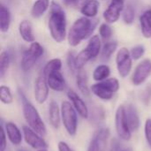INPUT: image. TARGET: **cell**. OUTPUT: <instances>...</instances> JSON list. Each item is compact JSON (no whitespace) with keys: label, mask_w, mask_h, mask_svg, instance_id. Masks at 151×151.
<instances>
[{"label":"cell","mask_w":151,"mask_h":151,"mask_svg":"<svg viewBox=\"0 0 151 151\" xmlns=\"http://www.w3.org/2000/svg\"><path fill=\"white\" fill-rule=\"evenodd\" d=\"M50 17L48 27L52 39L60 43L66 37V16L63 8L55 1H52L50 6Z\"/></svg>","instance_id":"obj_1"},{"label":"cell","mask_w":151,"mask_h":151,"mask_svg":"<svg viewBox=\"0 0 151 151\" xmlns=\"http://www.w3.org/2000/svg\"><path fill=\"white\" fill-rule=\"evenodd\" d=\"M96 27V23H93L89 18L81 17L76 19L72 25L68 35L67 40L71 46H78L83 40L90 35Z\"/></svg>","instance_id":"obj_2"},{"label":"cell","mask_w":151,"mask_h":151,"mask_svg":"<svg viewBox=\"0 0 151 151\" xmlns=\"http://www.w3.org/2000/svg\"><path fill=\"white\" fill-rule=\"evenodd\" d=\"M19 96L21 99V103H22L23 115H24V118L27 126L30 127L34 131L38 133L40 135L44 137L47 134V128L38 111L27 99V97L21 91H19Z\"/></svg>","instance_id":"obj_3"},{"label":"cell","mask_w":151,"mask_h":151,"mask_svg":"<svg viewBox=\"0 0 151 151\" xmlns=\"http://www.w3.org/2000/svg\"><path fill=\"white\" fill-rule=\"evenodd\" d=\"M119 81L116 78H108L103 81L93 84L90 87L91 92L98 98L109 101L113 97V95L119 89Z\"/></svg>","instance_id":"obj_4"},{"label":"cell","mask_w":151,"mask_h":151,"mask_svg":"<svg viewBox=\"0 0 151 151\" xmlns=\"http://www.w3.org/2000/svg\"><path fill=\"white\" fill-rule=\"evenodd\" d=\"M61 119L63 125L69 135L74 136L78 128V117L77 111L73 104L67 101L61 104Z\"/></svg>","instance_id":"obj_5"},{"label":"cell","mask_w":151,"mask_h":151,"mask_svg":"<svg viewBox=\"0 0 151 151\" xmlns=\"http://www.w3.org/2000/svg\"><path fill=\"white\" fill-rule=\"evenodd\" d=\"M44 49L43 47L37 42H31L29 48L24 52L21 58V68L24 72L30 71L38 59L43 55Z\"/></svg>","instance_id":"obj_6"},{"label":"cell","mask_w":151,"mask_h":151,"mask_svg":"<svg viewBox=\"0 0 151 151\" xmlns=\"http://www.w3.org/2000/svg\"><path fill=\"white\" fill-rule=\"evenodd\" d=\"M115 127L119 137L123 141H130L132 132L129 128L127 119L126 117L125 105L119 106L115 115Z\"/></svg>","instance_id":"obj_7"},{"label":"cell","mask_w":151,"mask_h":151,"mask_svg":"<svg viewBox=\"0 0 151 151\" xmlns=\"http://www.w3.org/2000/svg\"><path fill=\"white\" fill-rule=\"evenodd\" d=\"M132 65L133 58L129 50L125 47L120 48L116 56V65L119 74L121 78H126L128 76L132 70Z\"/></svg>","instance_id":"obj_8"},{"label":"cell","mask_w":151,"mask_h":151,"mask_svg":"<svg viewBox=\"0 0 151 151\" xmlns=\"http://www.w3.org/2000/svg\"><path fill=\"white\" fill-rule=\"evenodd\" d=\"M22 131L24 134V140L27 145L35 150H43L48 148V144L45 140L38 133L34 131L28 126H23Z\"/></svg>","instance_id":"obj_9"},{"label":"cell","mask_w":151,"mask_h":151,"mask_svg":"<svg viewBox=\"0 0 151 151\" xmlns=\"http://www.w3.org/2000/svg\"><path fill=\"white\" fill-rule=\"evenodd\" d=\"M151 74V60L146 58L138 64L133 75L132 83L134 86H140L146 81Z\"/></svg>","instance_id":"obj_10"},{"label":"cell","mask_w":151,"mask_h":151,"mask_svg":"<svg viewBox=\"0 0 151 151\" xmlns=\"http://www.w3.org/2000/svg\"><path fill=\"white\" fill-rule=\"evenodd\" d=\"M124 11V0H111L108 8L104 12V19L106 23L113 24L117 22L121 12Z\"/></svg>","instance_id":"obj_11"},{"label":"cell","mask_w":151,"mask_h":151,"mask_svg":"<svg viewBox=\"0 0 151 151\" xmlns=\"http://www.w3.org/2000/svg\"><path fill=\"white\" fill-rule=\"evenodd\" d=\"M49 85L46 80V77L42 74L36 78L35 81V88H34V95L35 101L42 104L46 102L49 96Z\"/></svg>","instance_id":"obj_12"},{"label":"cell","mask_w":151,"mask_h":151,"mask_svg":"<svg viewBox=\"0 0 151 151\" xmlns=\"http://www.w3.org/2000/svg\"><path fill=\"white\" fill-rule=\"evenodd\" d=\"M67 96L71 101V104L78 112V114L83 119H88L89 116L88 108L85 104V102L81 99V97L73 90H69L67 92Z\"/></svg>","instance_id":"obj_13"},{"label":"cell","mask_w":151,"mask_h":151,"mask_svg":"<svg viewBox=\"0 0 151 151\" xmlns=\"http://www.w3.org/2000/svg\"><path fill=\"white\" fill-rule=\"evenodd\" d=\"M46 80L50 89L57 91V92H61L65 90V80L60 71L50 73V74L46 76Z\"/></svg>","instance_id":"obj_14"},{"label":"cell","mask_w":151,"mask_h":151,"mask_svg":"<svg viewBox=\"0 0 151 151\" xmlns=\"http://www.w3.org/2000/svg\"><path fill=\"white\" fill-rule=\"evenodd\" d=\"M126 117L131 132H137L140 127V117L134 105L129 104L125 106Z\"/></svg>","instance_id":"obj_15"},{"label":"cell","mask_w":151,"mask_h":151,"mask_svg":"<svg viewBox=\"0 0 151 151\" xmlns=\"http://www.w3.org/2000/svg\"><path fill=\"white\" fill-rule=\"evenodd\" d=\"M4 130H5L6 135L12 144L18 146L21 143L22 139H23L22 134L16 124H14L13 122H11V121L6 122Z\"/></svg>","instance_id":"obj_16"},{"label":"cell","mask_w":151,"mask_h":151,"mask_svg":"<svg viewBox=\"0 0 151 151\" xmlns=\"http://www.w3.org/2000/svg\"><path fill=\"white\" fill-rule=\"evenodd\" d=\"M61 120V110H59L58 104L55 101H51L49 106V121L51 127L58 129Z\"/></svg>","instance_id":"obj_17"},{"label":"cell","mask_w":151,"mask_h":151,"mask_svg":"<svg viewBox=\"0 0 151 151\" xmlns=\"http://www.w3.org/2000/svg\"><path fill=\"white\" fill-rule=\"evenodd\" d=\"M140 25L142 35L147 39L151 38V9L147 10L140 16Z\"/></svg>","instance_id":"obj_18"},{"label":"cell","mask_w":151,"mask_h":151,"mask_svg":"<svg viewBox=\"0 0 151 151\" xmlns=\"http://www.w3.org/2000/svg\"><path fill=\"white\" fill-rule=\"evenodd\" d=\"M19 33L21 38L27 42H34L35 35L33 34L32 25L28 20H22L19 25Z\"/></svg>","instance_id":"obj_19"},{"label":"cell","mask_w":151,"mask_h":151,"mask_svg":"<svg viewBox=\"0 0 151 151\" xmlns=\"http://www.w3.org/2000/svg\"><path fill=\"white\" fill-rule=\"evenodd\" d=\"M100 4L97 0H88L81 8V14L87 18H94L99 11Z\"/></svg>","instance_id":"obj_20"},{"label":"cell","mask_w":151,"mask_h":151,"mask_svg":"<svg viewBox=\"0 0 151 151\" xmlns=\"http://www.w3.org/2000/svg\"><path fill=\"white\" fill-rule=\"evenodd\" d=\"M101 47H102V44H101L100 35H96L90 37L88 43L85 49L88 51L92 58H96L99 55L100 51L102 50Z\"/></svg>","instance_id":"obj_21"},{"label":"cell","mask_w":151,"mask_h":151,"mask_svg":"<svg viewBox=\"0 0 151 151\" xmlns=\"http://www.w3.org/2000/svg\"><path fill=\"white\" fill-rule=\"evenodd\" d=\"M50 6V0H36L31 8L30 12L32 17L35 19L40 18L46 12Z\"/></svg>","instance_id":"obj_22"},{"label":"cell","mask_w":151,"mask_h":151,"mask_svg":"<svg viewBox=\"0 0 151 151\" xmlns=\"http://www.w3.org/2000/svg\"><path fill=\"white\" fill-rule=\"evenodd\" d=\"M110 137V129L109 128H101L94 136V140L98 145L99 150L106 151L107 142Z\"/></svg>","instance_id":"obj_23"},{"label":"cell","mask_w":151,"mask_h":151,"mask_svg":"<svg viewBox=\"0 0 151 151\" xmlns=\"http://www.w3.org/2000/svg\"><path fill=\"white\" fill-rule=\"evenodd\" d=\"M11 25V12L7 7L1 4L0 7V30L2 33L8 32Z\"/></svg>","instance_id":"obj_24"},{"label":"cell","mask_w":151,"mask_h":151,"mask_svg":"<svg viewBox=\"0 0 151 151\" xmlns=\"http://www.w3.org/2000/svg\"><path fill=\"white\" fill-rule=\"evenodd\" d=\"M76 84L77 87L79 88V90L81 92L82 95L88 96L90 95V88H88V79H87V75L84 72H82V70L78 71L77 76H76Z\"/></svg>","instance_id":"obj_25"},{"label":"cell","mask_w":151,"mask_h":151,"mask_svg":"<svg viewBox=\"0 0 151 151\" xmlns=\"http://www.w3.org/2000/svg\"><path fill=\"white\" fill-rule=\"evenodd\" d=\"M111 74V69L107 65H100L96 67L93 72V79L96 81H103L109 78Z\"/></svg>","instance_id":"obj_26"},{"label":"cell","mask_w":151,"mask_h":151,"mask_svg":"<svg viewBox=\"0 0 151 151\" xmlns=\"http://www.w3.org/2000/svg\"><path fill=\"white\" fill-rule=\"evenodd\" d=\"M90 59H92V58H91L90 54L88 53V51L86 49H84L81 51H80L79 54L75 57V59H74V64H75L76 71L82 70V68L84 67V65Z\"/></svg>","instance_id":"obj_27"},{"label":"cell","mask_w":151,"mask_h":151,"mask_svg":"<svg viewBox=\"0 0 151 151\" xmlns=\"http://www.w3.org/2000/svg\"><path fill=\"white\" fill-rule=\"evenodd\" d=\"M62 67V61L59 58H53L50 60L44 66L42 74L46 77L48 74L50 73L56 72V71H60Z\"/></svg>","instance_id":"obj_28"},{"label":"cell","mask_w":151,"mask_h":151,"mask_svg":"<svg viewBox=\"0 0 151 151\" xmlns=\"http://www.w3.org/2000/svg\"><path fill=\"white\" fill-rule=\"evenodd\" d=\"M118 43L116 42H109L105 43L102 49V58L104 60H109L111 55L117 50Z\"/></svg>","instance_id":"obj_29"},{"label":"cell","mask_w":151,"mask_h":151,"mask_svg":"<svg viewBox=\"0 0 151 151\" xmlns=\"http://www.w3.org/2000/svg\"><path fill=\"white\" fill-rule=\"evenodd\" d=\"M10 55L6 51H3L0 55V77L4 78L10 65Z\"/></svg>","instance_id":"obj_30"},{"label":"cell","mask_w":151,"mask_h":151,"mask_svg":"<svg viewBox=\"0 0 151 151\" xmlns=\"http://www.w3.org/2000/svg\"><path fill=\"white\" fill-rule=\"evenodd\" d=\"M0 100L4 104H11L13 102L12 94L9 87L4 85L0 87Z\"/></svg>","instance_id":"obj_31"},{"label":"cell","mask_w":151,"mask_h":151,"mask_svg":"<svg viewBox=\"0 0 151 151\" xmlns=\"http://www.w3.org/2000/svg\"><path fill=\"white\" fill-rule=\"evenodd\" d=\"M134 18H135V12L133 6L131 4L127 5V7L124 8L123 11V19L125 23L127 25L132 24L134 21Z\"/></svg>","instance_id":"obj_32"},{"label":"cell","mask_w":151,"mask_h":151,"mask_svg":"<svg viewBox=\"0 0 151 151\" xmlns=\"http://www.w3.org/2000/svg\"><path fill=\"white\" fill-rule=\"evenodd\" d=\"M99 35L104 41L109 40L112 35V29L111 26L106 22L101 24L99 27Z\"/></svg>","instance_id":"obj_33"},{"label":"cell","mask_w":151,"mask_h":151,"mask_svg":"<svg viewBox=\"0 0 151 151\" xmlns=\"http://www.w3.org/2000/svg\"><path fill=\"white\" fill-rule=\"evenodd\" d=\"M144 53H145V48L142 45H137L134 47L130 51L131 57L134 60L140 59L144 55Z\"/></svg>","instance_id":"obj_34"},{"label":"cell","mask_w":151,"mask_h":151,"mask_svg":"<svg viewBox=\"0 0 151 151\" xmlns=\"http://www.w3.org/2000/svg\"><path fill=\"white\" fill-rule=\"evenodd\" d=\"M144 133H145L146 142H147L149 147L151 149V119H148L145 122Z\"/></svg>","instance_id":"obj_35"},{"label":"cell","mask_w":151,"mask_h":151,"mask_svg":"<svg viewBox=\"0 0 151 151\" xmlns=\"http://www.w3.org/2000/svg\"><path fill=\"white\" fill-rule=\"evenodd\" d=\"M0 135H1V138H0V151H5L6 145H7V142H6V133H5V130L4 129L3 126H1Z\"/></svg>","instance_id":"obj_36"},{"label":"cell","mask_w":151,"mask_h":151,"mask_svg":"<svg viewBox=\"0 0 151 151\" xmlns=\"http://www.w3.org/2000/svg\"><path fill=\"white\" fill-rule=\"evenodd\" d=\"M74 59H75V57L73 56V53H69L68 54V58H67V63H68V66L69 68L73 71V72H75L76 71V68H75V64H74Z\"/></svg>","instance_id":"obj_37"},{"label":"cell","mask_w":151,"mask_h":151,"mask_svg":"<svg viewBox=\"0 0 151 151\" xmlns=\"http://www.w3.org/2000/svg\"><path fill=\"white\" fill-rule=\"evenodd\" d=\"M121 144L117 139H113L111 141V150L110 151H121Z\"/></svg>","instance_id":"obj_38"},{"label":"cell","mask_w":151,"mask_h":151,"mask_svg":"<svg viewBox=\"0 0 151 151\" xmlns=\"http://www.w3.org/2000/svg\"><path fill=\"white\" fill-rule=\"evenodd\" d=\"M58 151H73L70 147L69 145L65 142H59L58 144Z\"/></svg>","instance_id":"obj_39"},{"label":"cell","mask_w":151,"mask_h":151,"mask_svg":"<svg viewBox=\"0 0 151 151\" xmlns=\"http://www.w3.org/2000/svg\"><path fill=\"white\" fill-rule=\"evenodd\" d=\"M88 151H100L97 143L96 142V141L94 139H92V141H91V142H90V144L88 146Z\"/></svg>","instance_id":"obj_40"},{"label":"cell","mask_w":151,"mask_h":151,"mask_svg":"<svg viewBox=\"0 0 151 151\" xmlns=\"http://www.w3.org/2000/svg\"><path fill=\"white\" fill-rule=\"evenodd\" d=\"M82 0H63L65 5L66 6H74L79 4V3Z\"/></svg>","instance_id":"obj_41"},{"label":"cell","mask_w":151,"mask_h":151,"mask_svg":"<svg viewBox=\"0 0 151 151\" xmlns=\"http://www.w3.org/2000/svg\"><path fill=\"white\" fill-rule=\"evenodd\" d=\"M121 151H134V150H133V149H132V148H127V149L122 150Z\"/></svg>","instance_id":"obj_42"},{"label":"cell","mask_w":151,"mask_h":151,"mask_svg":"<svg viewBox=\"0 0 151 151\" xmlns=\"http://www.w3.org/2000/svg\"><path fill=\"white\" fill-rule=\"evenodd\" d=\"M38 151H47V149H43V150H38Z\"/></svg>","instance_id":"obj_43"},{"label":"cell","mask_w":151,"mask_h":151,"mask_svg":"<svg viewBox=\"0 0 151 151\" xmlns=\"http://www.w3.org/2000/svg\"><path fill=\"white\" fill-rule=\"evenodd\" d=\"M18 151H27V150H25V149H21V150H19Z\"/></svg>","instance_id":"obj_44"},{"label":"cell","mask_w":151,"mask_h":151,"mask_svg":"<svg viewBox=\"0 0 151 151\" xmlns=\"http://www.w3.org/2000/svg\"><path fill=\"white\" fill-rule=\"evenodd\" d=\"M82 1H84V0H82ZM86 1H88V0H86Z\"/></svg>","instance_id":"obj_45"}]
</instances>
